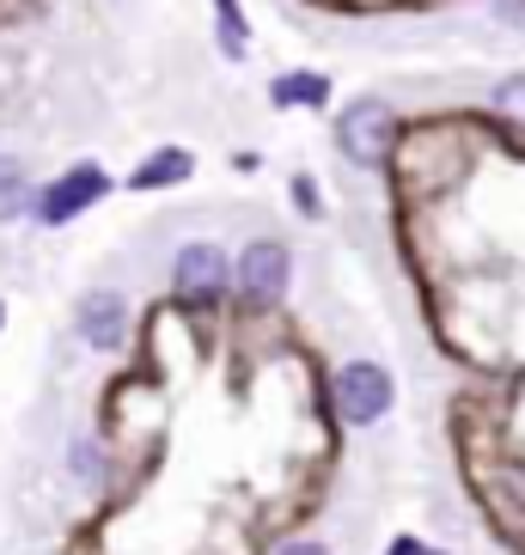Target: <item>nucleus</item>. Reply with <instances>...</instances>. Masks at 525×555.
Segmentation results:
<instances>
[{
	"label": "nucleus",
	"mask_w": 525,
	"mask_h": 555,
	"mask_svg": "<svg viewBox=\"0 0 525 555\" xmlns=\"http://www.w3.org/2000/svg\"><path fill=\"white\" fill-rule=\"evenodd\" d=\"M232 294V257L214 238H190V245L171 257V299L190 318H214Z\"/></svg>",
	"instance_id": "nucleus-1"
},
{
	"label": "nucleus",
	"mask_w": 525,
	"mask_h": 555,
	"mask_svg": "<svg viewBox=\"0 0 525 555\" xmlns=\"http://www.w3.org/2000/svg\"><path fill=\"white\" fill-rule=\"evenodd\" d=\"M269 99H276V111H318V104H330V74H312V67L276 74Z\"/></svg>",
	"instance_id": "nucleus-7"
},
{
	"label": "nucleus",
	"mask_w": 525,
	"mask_h": 555,
	"mask_svg": "<svg viewBox=\"0 0 525 555\" xmlns=\"http://www.w3.org/2000/svg\"><path fill=\"white\" fill-rule=\"evenodd\" d=\"M67 476H74L80 489H104V476H111L104 446L99 440H74V446H67Z\"/></svg>",
	"instance_id": "nucleus-9"
},
{
	"label": "nucleus",
	"mask_w": 525,
	"mask_h": 555,
	"mask_svg": "<svg viewBox=\"0 0 525 555\" xmlns=\"http://www.w3.org/2000/svg\"><path fill=\"white\" fill-rule=\"evenodd\" d=\"M330 409L343 427H379L397 409V378L379 360H343L330 378Z\"/></svg>",
	"instance_id": "nucleus-2"
},
{
	"label": "nucleus",
	"mask_w": 525,
	"mask_h": 555,
	"mask_svg": "<svg viewBox=\"0 0 525 555\" xmlns=\"http://www.w3.org/2000/svg\"><path fill=\"white\" fill-rule=\"evenodd\" d=\"M336 147H343L348 165L379 171V165L404 147V122H397V111L385 99H355L343 116H336Z\"/></svg>",
	"instance_id": "nucleus-3"
},
{
	"label": "nucleus",
	"mask_w": 525,
	"mask_h": 555,
	"mask_svg": "<svg viewBox=\"0 0 525 555\" xmlns=\"http://www.w3.org/2000/svg\"><path fill=\"white\" fill-rule=\"evenodd\" d=\"M489 104L508 116V122H525V74H508V80L489 92Z\"/></svg>",
	"instance_id": "nucleus-12"
},
{
	"label": "nucleus",
	"mask_w": 525,
	"mask_h": 555,
	"mask_svg": "<svg viewBox=\"0 0 525 555\" xmlns=\"http://www.w3.org/2000/svg\"><path fill=\"white\" fill-rule=\"evenodd\" d=\"M190 171H196V159H190L183 147H159V153H148V159L135 165L129 190H171V183H190Z\"/></svg>",
	"instance_id": "nucleus-8"
},
{
	"label": "nucleus",
	"mask_w": 525,
	"mask_h": 555,
	"mask_svg": "<svg viewBox=\"0 0 525 555\" xmlns=\"http://www.w3.org/2000/svg\"><path fill=\"white\" fill-rule=\"evenodd\" d=\"M214 25H220V55L239 62V55H245V13H239L232 0H220V7H214Z\"/></svg>",
	"instance_id": "nucleus-11"
},
{
	"label": "nucleus",
	"mask_w": 525,
	"mask_h": 555,
	"mask_svg": "<svg viewBox=\"0 0 525 555\" xmlns=\"http://www.w3.org/2000/svg\"><path fill=\"white\" fill-rule=\"evenodd\" d=\"M104 196H111V171L80 159V165H67L62 178H50L37 190V220H43V227H67V220H80V214Z\"/></svg>",
	"instance_id": "nucleus-5"
},
{
	"label": "nucleus",
	"mask_w": 525,
	"mask_h": 555,
	"mask_svg": "<svg viewBox=\"0 0 525 555\" xmlns=\"http://www.w3.org/2000/svg\"><path fill=\"white\" fill-rule=\"evenodd\" d=\"M294 208L306 214V220H318V214H324V196H318V183L306 178V171L294 178Z\"/></svg>",
	"instance_id": "nucleus-13"
},
{
	"label": "nucleus",
	"mask_w": 525,
	"mask_h": 555,
	"mask_svg": "<svg viewBox=\"0 0 525 555\" xmlns=\"http://www.w3.org/2000/svg\"><path fill=\"white\" fill-rule=\"evenodd\" d=\"M25 208H31V178H25V165L0 159V220H18Z\"/></svg>",
	"instance_id": "nucleus-10"
},
{
	"label": "nucleus",
	"mask_w": 525,
	"mask_h": 555,
	"mask_svg": "<svg viewBox=\"0 0 525 555\" xmlns=\"http://www.w3.org/2000/svg\"><path fill=\"white\" fill-rule=\"evenodd\" d=\"M0 324H7V306H0Z\"/></svg>",
	"instance_id": "nucleus-16"
},
{
	"label": "nucleus",
	"mask_w": 525,
	"mask_h": 555,
	"mask_svg": "<svg viewBox=\"0 0 525 555\" xmlns=\"http://www.w3.org/2000/svg\"><path fill=\"white\" fill-rule=\"evenodd\" d=\"M214 7H220V0H214Z\"/></svg>",
	"instance_id": "nucleus-17"
},
{
	"label": "nucleus",
	"mask_w": 525,
	"mask_h": 555,
	"mask_svg": "<svg viewBox=\"0 0 525 555\" xmlns=\"http://www.w3.org/2000/svg\"><path fill=\"white\" fill-rule=\"evenodd\" d=\"M287 281H294V257L281 238H251L239 257H232V287L251 311H276L287 299Z\"/></svg>",
	"instance_id": "nucleus-4"
},
{
	"label": "nucleus",
	"mask_w": 525,
	"mask_h": 555,
	"mask_svg": "<svg viewBox=\"0 0 525 555\" xmlns=\"http://www.w3.org/2000/svg\"><path fill=\"white\" fill-rule=\"evenodd\" d=\"M385 555H446V550H427L422 538H397V543H392V550H385Z\"/></svg>",
	"instance_id": "nucleus-15"
},
{
	"label": "nucleus",
	"mask_w": 525,
	"mask_h": 555,
	"mask_svg": "<svg viewBox=\"0 0 525 555\" xmlns=\"http://www.w3.org/2000/svg\"><path fill=\"white\" fill-rule=\"evenodd\" d=\"M74 330H80L86 348L123 354V343H129V299L116 294V287H92V294H80L74 299Z\"/></svg>",
	"instance_id": "nucleus-6"
},
{
	"label": "nucleus",
	"mask_w": 525,
	"mask_h": 555,
	"mask_svg": "<svg viewBox=\"0 0 525 555\" xmlns=\"http://www.w3.org/2000/svg\"><path fill=\"white\" fill-rule=\"evenodd\" d=\"M276 555H330V543H318V538H287Z\"/></svg>",
	"instance_id": "nucleus-14"
}]
</instances>
